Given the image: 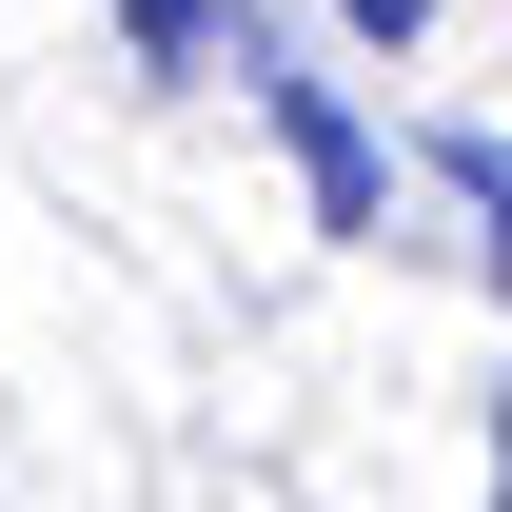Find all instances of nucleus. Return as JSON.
Masks as SVG:
<instances>
[{"label": "nucleus", "instance_id": "nucleus-1", "mask_svg": "<svg viewBox=\"0 0 512 512\" xmlns=\"http://www.w3.org/2000/svg\"><path fill=\"white\" fill-rule=\"evenodd\" d=\"M256 119H276L296 197H316V237H375V217H394V158H375V119H355V99H335V79L296 60V40L256 60Z\"/></svg>", "mask_w": 512, "mask_h": 512}, {"label": "nucleus", "instance_id": "nucleus-2", "mask_svg": "<svg viewBox=\"0 0 512 512\" xmlns=\"http://www.w3.org/2000/svg\"><path fill=\"white\" fill-rule=\"evenodd\" d=\"M119 60L158 79V99H217V79L276 60V0H119Z\"/></svg>", "mask_w": 512, "mask_h": 512}, {"label": "nucleus", "instance_id": "nucleus-3", "mask_svg": "<svg viewBox=\"0 0 512 512\" xmlns=\"http://www.w3.org/2000/svg\"><path fill=\"white\" fill-rule=\"evenodd\" d=\"M434 197L473 217V256H493V296H512V138H473V119H453V138H434Z\"/></svg>", "mask_w": 512, "mask_h": 512}, {"label": "nucleus", "instance_id": "nucleus-4", "mask_svg": "<svg viewBox=\"0 0 512 512\" xmlns=\"http://www.w3.org/2000/svg\"><path fill=\"white\" fill-rule=\"evenodd\" d=\"M335 40H375V60H394V40H434V0H335Z\"/></svg>", "mask_w": 512, "mask_h": 512}, {"label": "nucleus", "instance_id": "nucleus-5", "mask_svg": "<svg viewBox=\"0 0 512 512\" xmlns=\"http://www.w3.org/2000/svg\"><path fill=\"white\" fill-rule=\"evenodd\" d=\"M493 493H512V394H493Z\"/></svg>", "mask_w": 512, "mask_h": 512}]
</instances>
